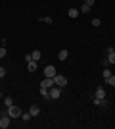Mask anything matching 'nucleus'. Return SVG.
Segmentation results:
<instances>
[{
	"label": "nucleus",
	"instance_id": "nucleus-1",
	"mask_svg": "<svg viewBox=\"0 0 115 129\" xmlns=\"http://www.w3.org/2000/svg\"><path fill=\"white\" fill-rule=\"evenodd\" d=\"M6 114H8V116H10L12 119H16V118H21L23 110H21V108H17L16 104H12V106H8V108H6Z\"/></svg>",
	"mask_w": 115,
	"mask_h": 129
},
{
	"label": "nucleus",
	"instance_id": "nucleus-2",
	"mask_svg": "<svg viewBox=\"0 0 115 129\" xmlns=\"http://www.w3.org/2000/svg\"><path fill=\"white\" fill-rule=\"evenodd\" d=\"M48 91H50V100H58V98L61 96V87H58V85L50 87Z\"/></svg>",
	"mask_w": 115,
	"mask_h": 129
},
{
	"label": "nucleus",
	"instance_id": "nucleus-3",
	"mask_svg": "<svg viewBox=\"0 0 115 129\" xmlns=\"http://www.w3.org/2000/svg\"><path fill=\"white\" fill-rule=\"evenodd\" d=\"M10 123H12V118L8 116V114H2V116H0V127L8 129V127H10Z\"/></svg>",
	"mask_w": 115,
	"mask_h": 129
},
{
	"label": "nucleus",
	"instance_id": "nucleus-4",
	"mask_svg": "<svg viewBox=\"0 0 115 129\" xmlns=\"http://www.w3.org/2000/svg\"><path fill=\"white\" fill-rule=\"evenodd\" d=\"M54 83L58 87H61V89H63V87H67V77H63V75H58V73H56V77H54Z\"/></svg>",
	"mask_w": 115,
	"mask_h": 129
},
{
	"label": "nucleus",
	"instance_id": "nucleus-5",
	"mask_svg": "<svg viewBox=\"0 0 115 129\" xmlns=\"http://www.w3.org/2000/svg\"><path fill=\"white\" fill-rule=\"evenodd\" d=\"M56 73H58V71H56L54 66H46V68H44V77H56Z\"/></svg>",
	"mask_w": 115,
	"mask_h": 129
},
{
	"label": "nucleus",
	"instance_id": "nucleus-6",
	"mask_svg": "<svg viewBox=\"0 0 115 129\" xmlns=\"http://www.w3.org/2000/svg\"><path fill=\"white\" fill-rule=\"evenodd\" d=\"M54 77H44L42 81H40V87H46V89H50V87H54Z\"/></svg>",
	"mask_w": 115,
	"mask_h": 129
},
{
	"label": "nucleus",
	"instance_id": "nucleus-7",
	"mask_svg": "<svg viewBox=\"0 0 115 129\" xmlns=\"http://www.w3.org/2000/svg\"><path fill=\"white\" fill-rule=\"evenodd\" d=\"M67 58H69V52H67L65 48H63V50H60V52H58V60H60V62H65Z\"/></svg>",
	"mask_w": 115,
	"mask_h": 129
},
{
	"label": "nucleus",
	"instance_id": "nucleus-8",
	"mask_svg": "<svg viewBox=\"0 0 115 129\" xmlns=\"http://www.w3.org/2000/svg\"><path fill=\"white\" fill-rule=\"evenodd\" d=\"M67 16L71 17V19H75V17H79V16H81V12L77 10V8H69V12H67Z\"/></svg>",
	"mask_w": 115,
	"mask_h": 129
},
{
	"label": "nucleus",
	"instance_id": "nucleus-9",
	"mask_svg": "<svg viewBox=\"0 0 115 129\" xmlns=\"http://www.w3.org/2000/svg\"><path fill=\"white\" fill-rule=\"evenodd\" d=\"M37 62H35V60H31V62H27V70L31 71V73H35V71H37Z\"/></svg>",
	"mask_w": 115,
	"mask_h": 129
},
{
	"label": "nucleus",
	"instance_id": "nucleus-10",
	"mask_svg": "<svg viewBox=\"0 0 115 129\" xmlns=\"http://www.w3.org/2000/svg\"><path fill=\"white\" fill-rule=\"evenodd\" d=\"M92 102H94V106H105V104H107V100H105V98H96V96H94Z\"/></svg>",
	"mask_w": 115,
	"mask_h": 129
},
{
	"label": "nucleus",
	"instance_id": "nucleus-11",
	"mask_svg": "<svg viewBox=\"0 0 115 129\" xmlns=\"http://www.w3.org/2000/svg\"><path fill=\"white\" fill-rule=\"evenodd\" d=\"M94 96H96V98H105V91H104V87H98Z\"/></svg>",
	"mask_w": 115,
	"mask_h": 129
},
{
	"label": "nucleus",
	"instance_id": "nucleus-12",
	"mask_svg": "<svg viewBox=\"0 0 115 129\" xmlns=\"http://www.w3.org/2000/svg\"><path fill=\"white\" fill-rule=\"evenodd\" d=\"M40 94H42V98H46V100H50V91L46 89V87H40Z\"/></svg>",
	"mask_w": 115,
	"mask_h": 129
},
{
	"label": "nucleus",
	"instance_id": "nucleus-13",
	"mask_svg": "<svg viewBox=\"0 0 115 129\" xmlns=\"http://www.w3.org/2000/svg\"><path fill=\"white\" fill-rule=\"evenodd\" d=\"M90 8H92V6H88L86 2H84V4L79 8V12H81V14H88V12H90Z\"/></svg>",
	"mask_w": 115,
	"mask_h": 129
},
{
	"label": "nucleus",
	"instance_id": "nucleus-14",
	"mask_svg": "<svg viewBox=\"0 0 115 129\" xmlns=\"http://www.w3.org/2000/svg\"><path fill=\"white\" fill-rule=\"evenodd\" d=\"M40 21H44L46 25H52V23H54V19H52L50 16H40Z\"/></svg>",
	"mask_w": 115,
	"mask_h": 129
},
{
	"label": "nucleus",
	"instance_id": "nucleus-15",
	"mask_svg": "<svg viewBox=\"0 0 115 129\" xmlns=\"http://www.w3.org/2000/svg\"><path fill=\"white\" fill-rule=\"evenodd\" d=\"M29 114H31V116H33V118H35V116H38V114H40V108H38V106H31V110H29Z\"/></svg>",
	"mask_w": 115,
	"mask_h": 129
},
{
	"label": "nucleus",
	"instance_id": "nucleus-16",
	"mask_svg": "<svg viewBox=\"0 0 115 129\" xmlns=\"http://www.w3.org/2000/svg\"><path fill=\"white\" fill-rule=\"evenodd\" d=\"M104 81H105V83H107L109 87H115V75H109L107 79H104Z\"/></svg>",
	"mask_w": 115,
	"mask_h": 129
},
{
	"label": "nucleus",
	"instance_id": "nucleus-17",
	"mask_svg": "<svg viewBox=\"0 0 115 129\" xmlns=\"http://www.w3.org/2000/svg\"><path fill=\"white\" fill-rule=\"evenodd\" d=\"M31 56H33V60H35V62H38V60L42 58V54H40V50H35V52L31 54Z\"/></svg>",
	"mask_w": 115,
	"mask_h": 129
},
{
	"label": "nucleus",
	"instance_id": "nucleus-18",
	"mask_svg": "<svg viewBox=\"0 0 115 129\" xmlns=\"http://www.w3.org/2000/svg\"><path fill=\"white\" fill-rule=\"evenodd\" d=\"M4 104H6V108L12 106V104H14V98H12V96H4Z\"/></svg>",
	"mask_w": 115,
	"mask_h": 129
},
{
	"label": "nucleus",
	"instance_id": "nucleus-19",
	"mask_svg": "<svg viewBox=\"0 0 115 129\" xmlns=\"http://www.w3.org/2000/svg\"><path fill=\"white\" fill-rule=\"evenodd\" d=\"M107 62H109V64H115V52H109V54H107Z\"/></svg>",
	"mask_w": 115,
	"mask_h": 129
},
{
	"label": "nucleus",
	"instance_id": "nucleus-20",
	"mask_svg": "<svg viewBox=\"0 0 115 129\" xmlns=\"http://www.w3.org/2000/svg\"><path fill=\"white\" fill-rule=\"evenodd\" d=\"M100 25H102L100 17H94V19H92V27H100Z\"/></svg>",
	"mask_w": 115,
	"mask_h": 129
},
{
	"label": "nucleus",
	"instance_id": "nucleus-21",
	"mask_svg": "<svg viewBox=\"0 0 115 129\" xmlns=\"http://www.w3.org/2000/svg\"><path fill=\"white\" fill-rule=\"evenodd\" d=\"M109 75H113V73L109 71V68H104V79H107Z\"/></svg>",
	"mask_w": 115,
	"mask_h": 129
},
{
	"label": "nucleus",
	"instance_id": "nucleus-22",
	"mask_svg": "<svg viewBox=\"0 0 115 129\" xmlns=\"http://www.w3.org/2000/svg\"><path fill=\"white\" fill-rule=\"evenodd\" d=\"M21 118L25 119V121H29V119L33 118V116H31V114H29V112H23V114H21Z\"/></svg>",
	"mask_w": 115,
	"mask_h": 129
},
{
	"label": "nucleus",
	"instance_id": "nucleus-23",
	"mask_svg": "<svg viewBox=\"0 0 115 129\" xmlns=\"http://www.w3.org/2000/svg\"><path fill=\"white\" fill-rule=\"evenodd\" d=\"M6 54H8V52H6V48H4V46H0V60H2V58H4V56H6Z\"/></svg>",
	"mask_w": 115,
	"mask_h": 129
},
{
	"label": "nucleus",
	"instance_id": "nucleus-24",
	"mask_svg": "<svg viewBox=\"0 0 115 129\" xmlns=\"http://www.w3.org/2000/svg\"><path fill=\"white\" fill-rule=\"evenodd\" d=\"M6 75V68H2V66H0V77H4Z\"/></svg>",
	"mask_w": 115,
	"mask_h": 129
},
{
	"label": "nucleus",
	"instance_id": "nucleus-25",
	"mask_svg": "<svg viewBox=\"0 0 115 129\" xmlns=\"http://www.w3.org/2000/svg\"><path fill=\"white\" fill-rule=\"evenodd\" d=\"M84 2H86L88 6H94V0H84Z\"/></svg>",
	"mask_w": 115,
	"mask_h": 129
},
{
	"label": "nucleus",
	"instance_id": "nucleus-26",
	"mask_svg": "<svg viewBox=\"0 0 115 129\" xmlns=\"http://www.w3.org/2000/svg\"><path fill=\"white\" fill-rule=\"evenodd\" d=\"M0 98H2V91H0Z\"/></svg>",
	"mask_w": 115,
	"mask_h": 129
}]
</instances>
